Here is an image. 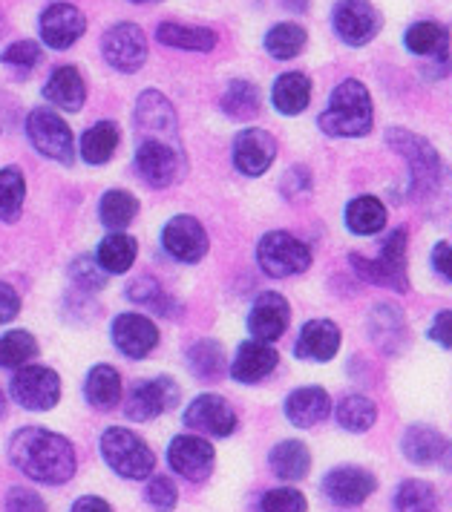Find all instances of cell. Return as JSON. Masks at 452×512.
<instances>
[{
  "instance_id": "74e56055",
  "label": "cell",
  "mask_w": 452,
  "mask_h": 512,
  "mask_svg": "<svg viewBox=\"0 0 452 512\" xmlns=\"http://www.w3.org/2000/svg\"><path fill=\"white\" fill-rule=\"evenodd\" d=\"M116 147H119V130H116V124L98 121V124H93L84 133V139H81V156H84L87 164H104L113 159Z\"/></svg>"
},
{
  "instance_id": "83f0119b",
  "label": "cell",
  "mask_w": 452,
  "mask_h": 512,
  "mask_svg": "<svg viewBox=\"0 0 452 512\" xmlns=\"http://www.w3.org/2000/svg\"><path fill=\"white\" fill-rule=\"evenodd\" d=\"M44 95L55 107L75 113L84 107L87 101V87H84V78L75 67H58V70L49 75V81L44 84Z\"/></svg>"
},
{
  "instance_id": "30bf717a",
  "label": "cell",
  "mask_w": 452,
  "mask_h": 512,
  "mask_svg": "<svg viewBox=\"0 0 452 512\" xmlns=\"http://www.w3.org/2000/svg\"><path fill=\"white\" fill-rule=\"evenodd\" d=\"M179 403V386L170 377H156V380H144L136 383L127 395L124 403V415L136 423L144 420H156L170 409H176Z\"/></svg>"
},
{
  "instance_id": "7bdbcfd3",
  "label": "cell",
  "mask_w": 452,
  "mask_h": 512,
  "mask_svg": "<svg viewBox=\"0 0 452 512\" xmlns=\"http://www.w3.org/2000/svg\"><path fill=\"white\" fill-rule=\"evenodd\" d=\"M438 495L427 481L409 478L395 492V512H435Z\"/></svg>"
},
{
  "instance_id": "7c38bea8",
  "label": "cell",
  "mask_w": 452,
  "mask_h": 512,
  "mask_svg": "<svg viewBox=\"0 0 452 512\" xmlns=\"http://www.w3.org/2000/svg\"><path fill=\"white\" fill-rule=\"evenodd\" d=\"M101 52L113 70L139 72L147 61V38L136 24H116L104 32Z\"/></svg>"
},
{
  "instance_id": "db71d44e",
  "label": "cell",
  "mask_w": 452,
  "mask_h": 512,
  "mask_svg": "<svg viewBox=\"0 0 452 512\" xmlns=\"http://www.w3.org/2000/svg\"><path fill=\"white\" fill-rule=\"evenodd\" d=\"M450 242H438L435 245V251H432V265H435V271H438V277L441 280H450L452 277V268H450Z\"/></svg>"
},
{
  "instance_id": "603a6c76",
  "label": "cell",
  "mask_w": 452,
  "mask_h": 512,
  "mask_svg": "<svg viewBox=\"0 0 452 512\" xmlns=\"http://www.w3.org/2000/svg\"><path fill=\"white\" fill-rule=\"evenodd\" d=\"M401 452L406 455V461L418 466L441 464L450 455V441L432 426H409L401 441Z\"/></svg>"
},
{
  "instance_id": "ab89813d",
  "label": "cell",
  "mask_w": 452,
  "mask_h": 512,
  "mask_svg": "<svg viewBox=\"0 0 452 512\" xmlns=\"http://www.w3.org/2000/svg\"><path fill=\"white\" fill-rule=\"evenodd\" d=\"M26 199L24 173L18 167L0 170V222H15Z\"/></svg>"
},
{
  "instance_id": "8d00e7d4",
  "label": "cell",
  "mask_w": 452,
  "mask_h": 512,
  "mask_svg": "<svg viewBox=\"0 0 452 512\" xmlns=\"http://www.w3.org/2000/svg\"><path fill=\"white\" fill-rule=\"evenodd\" d=\"M337 423L346 429V432H369L378 420V406L369 400L366 395H346L337 403Z\"/></svg>"
},
{
  "instance_id": "5bb4252c",
  "label": "cell",
  "mask_w": 452,
  "mask_h": 512,
  "mask_svg": "<svg viewBox=\"0 0 452 512\" xmlns=\"http://www.w3.org/2000/svg\"><path fill=\"white\" fill-rule=\"evenodd\" d=\"M185 426L199 432V435L228 438V435L237 432V412L225 397L199 395L185 409Z\"/></svg>"
},
{
  "instance_id": "d590c367",
  "label": "cell",
  "mask_w": 452,
  "mask_h": 512,
  "mask_svg": "<svg viewBox=\"0 0 452 512\" xmlns=\"http://www.w3.org/2000/svg\"><path fill=\"white\" fill-rule=\"evenodd\" d=\"M139 213V199L127 190H110L101 196V208H98V216H101V225L107 231L119 233L124 231Z\"/></svg>"
},
{
  "instance_id": "9a60e30c",
  "label": "cell",
  "mask_w": 452,
  "mask_h": 512,
  "mask_svg": "<svg viewBox=\"0 0 452 512\" xmlns=\"http://www.w3.org/2000/svg\"><path fill=\"white\" fill-rule=\"evenodd\" d=\"M185 164L182 147H170L159 141H139L136 147V173L150 187H170Z\"/></svg>"
},
{
  "instance_id": "681fc988",
  "label": "cell",
  "mask_w": 452,
  "mask_h": 512,
  "mask_svg": "<svg viewBox=\"0 0 452 512\" xmlns=\"http://www.w3.org/2000/svg\"><path fill=\"white\" fill-rule=\"evenodd\" d=\"M127 294H130V300H136V303H142V305H150V308H162V303H165L162 288L156 285V280H150V277H139V280L127 288Z\"/></svg>"
},
{
  "instance_id": "e0dca14e",
  "label": "cell",
  "mask_w": 452,
  "mask_h": 512,
  "mask_svg": "<svg viewBox=\"0 0 452 512\" xmlns=\"http://www.w3.org/2000/svg\"><path fill=\"white\" fill-rule=\"evenodd\" d=\"M162 245L179 262H202L208 254V233L193 216H173L162 231Z\"/></svg>"
},
{
  "instance_id": "e575fe53",
  "label": "cell",
  "mask_w": 452,
  "mask_h": 512,
  "mask_svg": "<svg viewBox=\"0 0 452 512\" xmlns=\"http://www.w3.org/2000/svg\"><path fill=\"white\" fill-rule=\"evenodd\" d=\"M406 47L415 55H429L447 64V29L435 21H421V24L406 29Z\"/></svg>"
},
{
  "instance_id": "f907efd6",
  "label": "cell",
  "mask_w": 452,
  "mask_h": 512,
  "mask_svg": "<svg viewBox=\"0 0 452 512\" xmlns=\"http://www.w3.org/2000/svg\"><path fill=\"white\" fill-rule=\"evenodd\" d=\"M21 314V297L12 285L0 282V326L12 323Z\"/></svg>"
},
{
  "instance_id": "d6986e66",
  "label": "cell",
  "mask_w": 452,
  "mask_h": 512,
  "mask_svg": "<svg viewBox=\"0 0 452 512\" xmlns=\"http://www.w3.org/2000/svg\"><path fill=\"white\" fill-rule=\"evenodd\" d=\"M113 343L124 357L142 360L159 346V328L144 314H119L113 320Z\"/></svg>"
},
{
  "instance_id": "ac0fdd59",
  "label": "cell",
  "mask_w": 452,
  "mask_h": 512,
  "mask_svg": "<svg viewBox=\"0 0 452 512\" xmlns=\"http://www.w3.org/2000/svg\"><path fill=\"white\" fill-rule=\"evenodd\" d=\"M87 29V18L72 3H52L41 12V41L49 49H70Z\"/></svg>"
},
{
  "instance_id": "44dd1931",
  "label": "cell",
  "mask_w": 452,
  "mask_h": 512,
  "mask_svg": "<svg viewBox=\"0 0 452 512\" xmlns=\"http://www.w3.org/2000/svg\"><path fill=\"white\" fill-rule=\"evenodd\" d=\"M277 159V141L268 130L251 127L234 141V164L245 176H262Z\"/></svg>"
},
{
  "instance_id": "4316f807",
  "label": "cell",
  "mask_w": 452,
  "mask_h": 512,
  "mask_svg": "<svg viewBox=\"0 0 452 512\" xmlns=\"http://www.w3.org/2000/svg\"><path fill=\"white\" fill-rule=\"evenodd\" d=\"M268 466H271V472H274L280 481L297 484V481H303V478L309 475V446L303 441H280L271 452H268Z\"/></svg>"
},
{
  "instance_id": "4dcf8cb0",
  "label": "cell",
  "mask_w": 452,
  "mask_h": 512,
  "mask_svg": "<svg viewBox=\"0 0 452 512\" xmlns=\"http://www.w3.org/2000/svg\"><path fill=\"white\" fill-rule=\"evenodd\" d=\"M225 351L216 340H199L188 349V369L202 383H216L225 374Z\"/></svg>"
},
{
  "instance_id": "52a82bcc",
  "label": "cell",
  "mask_w": 452,
  "mask_h": 512,
  "mask_svg": "<svg viewBox=\"0 0 452 512\" xmlns=\"http://www.w3.org/2000/svg\"><path fill=\"white\" fill-rule=\"evenodd\" d=\"M9 395L29 412H49L61 400V377L49 366H21L9 383Z\"/></svg>"
},
{
  "instance_id": "4fadbf2b",
  "label": "cell",
  "mask_w": 452,
  "mask_h": 512,
  "mask_svg": "<svg viewBox=\"0 0 452 512\" xmlns=\"http://www.w3.org/2000/svg\"><path fill=\"white\" fill-rule=\"evenodd\" d=\"M216 452L211 443L199 435H179L167 446V464L176 475H182L185 481H205L214 472Z\"/></svg>"
},
{
  "instance_id": "7a4b0ae2",
  "label": "cell",
  "mask_w": 452,
  "mask_h": 512,
  "mask_svg": "<svg viewBox=\"0 0 452 512\" xmlns=\"http://www.w3.org/2000/svg\"><path fill=\"white\" fill-rule=\"evenodd\" d=\"M372 95L366 84L355 78L343 81L334 87L326 113L320 116V127L329 136H343V139H360L372 130Z\"/></svg>"
},
{
  "instance_id": "d4e9b609",
  "label": "cell",
  "mask_w": 452,
  "mask_h": 512,
  "mask_svg": "<svg viewBox=\"0 0 452 512\" xmlns=\"http://www.w3.org/2000/svg\"><path fill=\"white\" fill-rule=\"evenodd\" d=\"M369 334H372L378 349L386 351V354H398L404 349L406 337H409L406 334L404 311L398 305L389 303L375 305L372 314H369Z\"/></svg>"
},
{
  "instance_id": "2e32d148",
  "label": "cell",
  "mask_w": 452,
  "mask_h": 512,
  "mask_svg": "<svg viewBox=\"0 0 452 512\" xmlns=\"http://www.w3.org/2000/svg\"><path fill=\"white\" fill-rule=\"evenodd\" d=\"M378 489V478L363 466H337L323 478V492L337 507H360Z\"/></svg>"
},
{
  "instance_id": "1f68e13d",
  "label": "cell",
  "mask_w": 452,
  "mask_h": 512,
  "mask_svg": "<svg viewBox=\"0 0 452 512\" xmlns=\"http://www.w3.org/2000/svg\"><path fill=\"white\" fill-rule=\"evenodd\" d=\"M84 395L96 409H113L121 400V374L113 366H93L84 383Z\"/></svg>"
},
{
  "instance_id": "816d5d0a",
  "label": "cell",
  "mask_w": 452,
  "mask_h": 512,
  "mask_svg": "<svg viewBox=\"0 0 452 512\" xmlns=\"http://www.w3.org/2000/svg\"><path fill=\"white\" fill-rule=\"evenodd\" d=\"M450 328H452V314L450 311H441L438 317H435V323L429 326V340H435L441 349H450L452 340H450Z\"/></svg>"
},
{
  "instance_id": "f1b7e54d",
  "label": "cell",
  "mask_w": 452,
  "mask_h": 512,
  "mask_svg": "<svg viewBox=\"0 0 452 512\" xmlns=\"http://www.w3.org/2000/svg\"><path fill=\"white\" fill-rule=\"evenodd\" d=\"M271 101L283 116H297L309 107L311 101V78L306 72H286L274 81Z\"/></svg>"
},
{
  "instance_id": "836d02e7",
  "label": "cell",
  "mask_w": 452,
  "mask_h": 512,
  "mask_svg": "<svg viewBox=\"0 0 452 512\" xmlns=\"http://www.w3.org/2000/svg\"><path fill=\"white\" fill-rule=\"evenodd\" d=\"M386 225V208L375 196H357L346 208V228L357 236H372L383 231Z\"/></svg>"
},
{
  "instance_id": "ee69618b",
  "label": "cell",
  "mask_w": 452,
  "mask_h": 512,
  "mask_svg": "<svg viewBox=\"0 0 452 512\" xmlns=\"http://www.w3.org/2000/svg\"><path fill=\"white\" fill-rule=\"evenodd\" d=\"M309 501L300 489L280 487L268 489L260 498V512H306Z\"/></svg>"
},
{
  "instance_id": "3957f363",
  "label": "cell",
  "mask_w": 452,
  "mask_h": 512,
  "mask_svg": "<svg viewBox=\"0 0 452 512\" xmlns=\"http://www.w3.org/2000/svg\"><path fill=\"white\" fill-rule=\"evenodd\" d=\"M101 458L116 475L127 481H144L156 469L153 449L124 426H113L101 435Z\"/></svg>"
},
{
  "instance_id": "7402d4cb",
  "label": "cell",
  "mask_w": 452,
  "mask_h": 512,
  "mask_svg": "<svg viewBox=\"0 0 452 512\" xmlns=\"http://www.w3.org/2000/svg\"><path fill=\"white\" fill-rule=\"evenodd\" d=\"M280 363V354L271 343L265 340H251V343H242L234 357V366H231V377L237 383H260L268 374L277 369Z\"/></svg>"
},
{
  "instance_id": "6da1fadb",
  "label": "cell",
  "mask_w": 452,
  "mask_h": 512,
  "mask_svg": "<svg viewBox=\"0 0 452 512\" xmlns=\"http://www.w3.org/2000/svg\"><path fill=\"white\" fill-rule=\"evenodd\" d=\"M12 464L32 478L35 484L61 487L75 475V449L72 443L41 426H24L9 441Z\"/></svg>"
},
{
  "instance_id": "f5cc1de1",
  "label": "cell",
  "mask_w": 452,
  "mask_h": 512,
  "mask_svg": "<svg viewBox=\"0 0 452 512\" xmlns=\"http://www.w3.org/2000/svg\"><path fill=\"white\" fill-rule=\"evenodd\" d=\"M311 187V173L306 167H291L283 179V193L286 196H294V193H306Z\"/></svg>"
},
{
  "instance_id": "f6af8a7d",
  "label": "cell",
  "mask_w": 452,
  "mask_h": 512,
  "mask_svg": "<svg viewBox=\"0 0 452 512\" xmlns=\"http://www.w3.org/2000/svg\"><path fill=\"white\" fill-rule=\"evenodd\" d=\"M0 61H3L9 70L18 72V75H26L32 67L41 64V47H38L35 41H18V44L3 49Z\"/></svg>"
},
{
  "instance_id": "484cf974",
  "label": "cell",
  "mask_w": 452,
  "mask_h": 512,
  "mask_svg": "<svg viewBox=\"0 0 452 512\" xmlns=\"http://www.w3.org/2000/svg\"><path fill=\"white\" fill-rule=\"evenodd\" d=\"M340 340H343V334L332 320H309L300 331V337H297V357L314 360V363H326L337 354Z\"/></svg>"
},
{
  "instance_id": "8fae6325",
  "label": "cell",
  "mask_w": 452,
  "mask_h": 512,
  "mask_svg": "<svg viewBox=\"0 0 452 512\" xmlns=\"http://www.w3.org/2000/svg\"><path fill=\"white\" fill-rule=\"evenodd\" d=\"M334 32L349 44V47H363L381 32V12L366 3V0H340L332 12Z\"/></svg>"
},
{
  "instance_id": "9c48e42d",
  "label": "cell",
  "mask_w": 452,
  "mask_h": 512,
  "mask_svg": "<svg viewBox=\"0 0 452 512\" xmlns=\"http://www.w3.org/2000/svg\"><path fill=\"white\" fill-rule=\"evenodd\" d=\"M26 133H29V141L35 144L38 153H44L47 159L61 164H72V133L67 127V121L52 113L47 107H38L32 110L29 118H26Z\"/></svg>"
},
{
  "instance_id": "6f0895ef",
  "label": "cell",
  "mask_w": 452,
  "mask_h": 512,
  "mask_svg": "<svg viewBox=\"0 0 452 512\" xmlns=\"http://www.w3.org/2000/svg\"><path fill=\"white\" fill-rule=\"evenodd\" d=\"M130 3H153V0H130Z\"/></svg>"
},
{
  "instance_id": "5b68a950",
  "label": "cell",
  "mask_w": 452,
  "mask_h": 512,
  "mask_svg": "<svg viewBox=\"0 0 452 512\" xmlns=\"http://www.w3.org/2000/svg\"><path fill=\"white\" fill-rule=\"evenodd\" d=\"M406 245L409 236L406 228L389 233V239L383 242V251L378 259H363V256L352 254V265L363 280L375 282V285H386L392 291H406L409 280H406Z\"/></svg>"
},
{
  "instance_id": "cb8c5ba5",
  "label": "cell",
  "mask_w": 452,
  "mask_h": 512,
  "mask_svg": "<svg viewBox=\"0 0 452 512\" xmlns=\"http://www.w3.org/2000/svg\"><path fill=\"white\" fill-rule=\"evenodd\" d=\"M329 412H332V400L323 386H300L286 397V418L300 429L317 426Z\"/></svg>"
},
{
  "instance_id": "ba28073f",
  "label": "cell",
  "mask_w": 452,
  "mask_h": 512,
  "mask_svg": "<svg viewBox=\"0 0 452 512\" xmlns=\"http://www.w3.org/2000/svg\"><path fill=\"white\" fill-rule=\"evenodd\" d=\"M136 139L182 147L176 110L159 90H144L136 101Z\"/></svg>"
},
{
  "instance_id": "f546056e",
  "label": "cell",
  "mask_w": 452,
  "mask_h": 512,
  "mask_svg": "<svg viewBox=\"0 0 452 512\" xmlns=\"http://www.w3.org/2000/svg\"><path fill=\"white\" fill-rule=\"evenodd\" d=\"M159 44L185 52H211L216 47V32L208 26H185V24H162L156 29Z\"/></svg>"
},
{
  "instance_id": "7dc6e473",
  "label": "cell",
  "mask_w": 452,
  "mask_h": 512,
  "mask_svg": "<svg viewBox=\"0 0 452 512\" xmlns=\"http://www.w3.org/2000/svg\"><path fill=\"white\" fill-rule=\"evenodd\" d=\"M144 498H147V504H150L156 512H173L176 501H179V489H176V484H173L170 478L156 475V478H150V481H147V487H144Z\"/></svg>"
},
{
  "instance_id": "60d3db41",
  "label": "cell",
  "mask_w": 452,
  "mask_h": 512,
  "mask_svg": "<svg viewBox=\"0 0 452 512\" xmlns=\"http://www.w3.org/2000/svg\"><path fill=\"white\" fill-rule=\"evenodd\" d=\"M306 29L297 24H277L268 35H265V49L268 55H274L277 61H288L294 55H300L306 49Z\"/></svg>"
},
{
  "instance_id": "ffe728a7",
  "label": "cell",
  "mask_w": 452,
  "mask_h": 512,
  "mask_svg": "<svg viewBox=\"0 0 452 512\" xmlns=\"http://www.w3.org/2000/svg\"><path fill=\"white\" fill-rule=\"evenodd\" d=\"M288 320H291V308H288L286 297L277 294V291H265L251 305L248 328H251V334L257 340L274 343V340H280L286 334Z\"/></svg>"
},
{
  "instance_id": "277c9868",
  "label": "cell",
  "mask_w": 452,
  "mask_h": 512,
  "mask_svg": "<svg viewBox=\"0 0 452 512\" xmlns=\"http://www.w3.org/2000/svg\"><path fill=\"white\" fill-rule=\"evenodd\" d=\"M386 141L392 150H398L409 162V173H412V193L418 199L435 196L441 187V159L435 153V147L427 139L409 133V130H389Z\"/></svg>"
},
{
  "instance_id": "f35d334b",
  "label": "cell",
  "mask_w": 452,
  "mask_h": 512,
  "mask_svg": "<svg viewBox=\"0 0 452 512\" xmlns=\"http://www.w3.org/2000/svg\"><path fill=\"white\" fill-rule=\"evenodd\" d=\"M222 113L231 121H245L260 113V90L251 81H231L222 95Z\"/></svg>"
},
{
  "instance_id": "8992f818",
  "label": "cell",
  "mask_w": 452,
  "mask_h": 512,
  "mask_svg": "<svg viewBox=\"0 0 452 512\" xmlns=\"http://www.w3.org/2000/svg\"><path fill=\"white\" fill-rule=\"evenodd\" d=\"M257 259H260V268L268 277L286 280V277H297V274L309 271L311 251L306 242L294 239L291 233L274 231L265 233L260 239Z\"/></svg>"
},
{
  "instance_id": "bcb514c9",
  "label": "cell",
  "mask_w": 452,
  "mask_h": 512,
  "mask_svg": "<svg viewBox=\"0 0 452 512\" xmlns=\"http://www.w3.org/2000/svg\"><path fill=\"white\" fill-rule=\"evenodd\" d=\"M70 280L81 288V291H101L107 285V271L98 265L90 256H78L70 268Z\"/></svg>"
},
{
  "instance_id": "b9f144b4",
  "label": "cell",
  "mask_w": 452,
  "mask_h": 512,
  "mask_svg": "<svg viewBox=\"0 0 452 512\" xmlns=\"http://www.w3.org/2000/svg\"><path fill=\"white\" fill-rule=\"evenodd\" d=\"M38 354V343L29 331H9L0 337V369H21Z\"/></svg>"
},
{
  "instance_id": "c3c4849f",
  "label": "cell",
  "mask_w": 452,
  "mask_h": 512,
  "mask_svg": "<svg viewBox=\"0 0 452 512\" xmlns=\"http://www.w3.org/2000/svg\"><path fill=\"white\" fill-rule=\"evenodd\" d=\"M6 512H47L44 498L35 492V489L26 487H12L6 492Z\"/></svg>"
},
{
  "instance_id": "9f6ffc18",
  "label": "cell",
  "mask_w": 452,
  "mask_h": 512,
  "mask_svg": "<svg viewBox=\"0 0 452 512\" xmlns=\"http://www.w3.org/2000/svg\"><path fill=\"white\" fill-rule=\"evenodd\" d=\"M6 412V400H3V395H0V415Z\"/></svg>"
},
{
  "instance_id": "d6a6232c",
  "label": "cell",
  "mask_w": 452,
  "mask_h": 512,
  "mask_svg": "<svg viewBox=\"0 0 452 512\" xmlns=\"http://www.w3.org/2000/svg\"><path fill=\"white\" fill-rule=\"evenodd\" d=\"M136 254H139L136 239L119 231L110 233V236L98 245L96 262L107 271V274H124V271H130V265L136 262Z\"/></svg>"
},
{
  "instance_id": "11a10c76",
  "label": "cell",
  "mask_w": 452,
  "mask_h": 512,
  "mask_svg": "<svg viewBox=\"0 0 452 512\" xmlns=\"http://www.w3.org/2000/svg\"><path fill=\"white\" fill-rule=\"evenodd\" d=\"M72 512H113V507L98 495H84L72 504Z\"/></svg>"
}]
</instances>
